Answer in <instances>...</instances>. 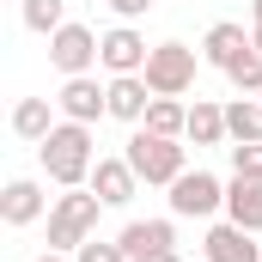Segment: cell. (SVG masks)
<instances>
[{"mask_svg": "<svg viewBox=\"0 0 262 262\" xmlns=\"http://www.w3.org/2000/svg\"><path fill=\"white\" fill-rule=\"evenodd\" d=\"M49 67H55V73H67V79H73V73H92V67H98V31L67 18L61 31L49 37Z\"/></svg>", "mask_w": 262, "mask_h": 262, "instance_id": "8992f818", "label": "cell"}, {"mask_svg": "<svg viewBox=\"0 0 262 262\" xmlns=\"http://www.w3.org/2000/svg\"><path fill=\"white\" fill-rule=\"evenodd\" d=\"M226 79H232L238 92H250V98H262V49H256V37H250V49H244L238 61L226 67Z\"/></svg>", "mask_w": 262, "mask_h": 262, "instance_id": "ffe728a7", "label": "cell"}, {"mask_svg": "<svg viewBox=\"0 0 262 262\" xmlns=\"http://www.w3.org/2000/svg\"><path fill=\"white\" fill-rule=\"evenodd\" d=\"M55 116H61V110H55V98H18V104H12V134L37 146L43 134L55 128Z\"/></svg>", "mask_w": 262, "mask_h": 262, "instance_id": "2e32d148", "label": "cell"}, {"mask_svg": "<svg viewBox=\"0 0 262 262\" xmlns=\"http://www.w3.org/2000/svg\"><path fill=\"white\" fill-rule=\"evenodd\" d=\"M122 159L134 165V177H140V183H165V189H171V183L189 171V165H183V140H171V134H152V128H134Z\"/></svg>", "mask_w": 262, "mask_h": 262, "instance_id": "3957f363", "label": "cell"}, {"mask_svg": "<svg viewBox=\"0 0 262 262\" xmlns=\"http://www.w3.org/2000/svg\"><path fill=\"white\" fill-rule=\"evenodd\" d=\"M244 49H250V31H244V25H232V18H220V25L201 37V61H207V67H220V73L238 61Z\"/></svg>", "mask_w": 262, "mask_h": 262, "instance_id": "9a60e30c", "label": "cell"}, {"mask_svg": "<svg viewBox=\"0 0 262 262\" xmlns=\"http://www.w3.org/2000/svg\"><path fill=\"white\" fill-rule=\"evenodd\" d=\"M140 128L183 140V134H189V104H183V98H152V104H146V122H140Z\"/></svg>", "mask_w": 262, "mask_h": 262, "instance_id": "ac0fdd59", "label": "cell"}, {"mask_svg": "<svg viewBox=\"0 0 262 262\" xmlns=\"http://www.w3.org/2000/svg\"><path fill=\"white\" fill-rule=\"evenodd\" d=\"M49 207H55V201L43 195L37 177H12V183L0 189V220H6V226H37Z\"/></svg>", "mask_w": 262, "mask_h": 262, "instance_id": "9c48e42d", "label": "cell"}, {"mask_svg": "<svg viewBox=\"0 0 262 262\" xmlns=\"http://www.w3.org/2000/svg\"><path fill=\"white\" fill-rule=\"evenodd\" d=\"M201 256L207 262H262L256 250V232H244V226H207V238H201Z\"/></svg>", "mask_w": 262, "mask_h": 262, "instance_id": "30bf717a", "label": "cell"}, {"mask_svg": "<svg viewBox=\"0 0 262 262\" xmlns=\"http://www.w3.org/2000/svg\"><path fill=\"white\" fill-rule=\"evenodd\" d=\"M55 110H61L67 122H98V116H110V85H98L92 73H73L61 79V92H55Z\"/></svg>", "mask_w": 262, "mask_h": 262, "instance_id": "52a82bcc", "label": "cell"}, {"mask_svg": "<svg viewBox=\"0 0 262 262\" xmlns=\"http://www.w3.org/2000/svg\"><path fill=\"white\" fill-rule=\"evenodd\" d=\"M25 25H31L37 37H55L67 25V0H25Z\"/></svg>", "mask_w": 262, "mask_h": 262, "instance_id": "44dd1931", "label": "cell"}, {"mask_svg": "<svg viewBox=\"0 0 262 262\" xmlns=\"http://www.w3.org/2000/svg\"><path fill=\"white\" fill-rule=\"evenodd\" d=\"M146 55H152V49H146V37H140L134 25H110V31L98 37V67H104L110 79H116V73H140Z\"/></svg>", "mask_w": 262, "mask_h": 262, "instance_id": "ba28073f", "label": "cell"}, {"mask_svg": "<svg viewBox=\"0 0 262 262\" xmlns=\"http://www.w3.org/2000/svg\"><path fill=\"white\" fill-rule=\"evenodd\" d=\"M226 220L262 238V183L256 177H232L226 183Z\"/></svg>", "mask_w": 262, "mask_h": 262, "instance_id": "5bb4252c", "label": "cell"}, {"mask_svg": "<svg viewBox=\"0 0 262 262\" xmlns=\"http://www.w3.org/2000/svg\"><path fill=\"white\" fill-rule=\"evenodd\" d=\"M116 244L128 250V262H140V256H152V250H177V226L171 220H128L116 232Z\"/></svg>", "mask_w": 262, "mask_h": 262, "instance_id": "7c38bea8", "label": "cell"}, {"mask_svg": "<svg viewBox=\"0 0 262 262\" xmlns=\"http://www.w3.org/2000/svg\"><path fill=\"white\" fill-rule=\"evenodd\" d=\"M226 128H232V140H262V104L256 98H232L226 104Z\"/></svg>", "mask_w": 262, "mask_h": 262, "instance_id": "d6986e66", "label": "cell"}, {"mask_svg": "<svg viewBox=\"0 0 262 262\" xmlns=\"http://www.w3.org/2000/svg\"><path fill=\"white\" fill-rule=\"evenodd\" d=\"M152 6H159V0H110V12H116L122 25H134V18H146Z\"/></svg>", "mask_w": 262, "mask_h": 262, "instance_id": "cb8c5ba5", "label": "cell"}, {"mask_svg": "<svg viewBox=\"0 0 262 262\" xmlns=\"http://www.w3.org/2000/svg\"><path fill=\"white\" fill-rule=\"evenodd\" d=\"M140 262H183V250H152V256H140Z\"/></svg>", "mask_w": 262, "mask_h": 262, "instance_id": "d4e9b609", "label": "cell"}, {"mask_svg": "<svg viewBox=\"0 0 262 262\" xmlns=\"http://www.w3.org/2000/svg\"><path fill=\"white\" fill-rule=\"evenodd\" d=\"M92 189H98L104 207H128V201L140 195V177H134L128 159H98V165H92Z\"/></svg>", "mask_w": 262, "mask_h": 262, "instance_id": "8fae6325", "label": "cell"}, {"mask_svg": "<svg viewBox=\"0 0 262 262\" xmlns=\"http://www.w3.org/2000/svg\"><path fill=\"white\" fill-rule=\"evenodd\" d=\"M183 140H195V146H226V140H232V128H226V104L195 98V104H189V134H183Z\"/></svg>", "mask_w": 262, "mask_h": 262, "instance_id": "e0dca14e", "label": "cell"}, {"mask_svg": "<svg viewBox=\"0 0 262 262\" xmlns=\"http://www.w3.org/2000/svg\"><path fill=\"white\" fill-rule=\"evenodd\" d=\"M146 104H152V85H146L140 73H116V79H110V116H116V122L140 128V122H146Z\"/></svg>", "mask_w": 262, "mask_h": 262, "instance_id": "4fadbf2b", "label": "cell"}, {"mask_svg": "<svg viewBox=\"0 0 262 262\" xmlns=\"http://www.w3.org/2000/svg\"><path fill=\"white\" fill-rule=\"evenodd\" d=\"M220 207H226V183L213 171H183L171 183V213L177 220H213Z\"/></svg>", "mask_w": 262, "mask_h": 262, "instance_id": "5b68a950", "label": "cell"}, {"mask_svg": "<svg viewBox=\"0 0 262 262\" xmlns=\"http://www.w3.org/2000/svg\"><path fill=\"white\" fill-rule=\"evenodd\" d=\"M250 18H256V25H262V0H250Z\"/></svg>", "mask_w": 262, "mask_h": 262, "instance_id": "4316f807", "label": "cell"}, {"mask_svg": "<svg viewBox=\"0 0 262 262\" xmlns=\"http://www.w3.org/2000/svg\"><path fill=\"white\" fill-rule=\"evenodd\" d=\"M98 213H104V201H98V189H92V183H85V189H61V195H55V207H49V250L73 256V250L98 232Z\"/></svg>", "mask_w": 262, "mask_h": 262, "instance_id": "7a4b0ae2", "label": "cell"}, {"mask_svg": "<svg viewBox=\"0 0 262 262\" xmlns=\"http://www.w3.org/2000/svg\"><path fill=\"white\" fill-rule=\"evenodd\" d=\"M37 159H43V177H49L55 189H85V183H92V165H98V152H92V128L61 116L55 128L37 140Z\"/></svg>", "mask_w": 262, "mask_h": 262, "instance_id": "6da1fadb", "label": "cell"}, {"mask_svg": "<svg viewBox=\"0 0 262 262\" xmlns=\"http://www.w3.org/2000/svg\"><path fill=\"white\" fill-rule=\"evenodd\" d=\"M232 177H256L262 183V140H238L232 146Z\"/></svg>", "mask_w": 262, "mask_h": 262, "instance_id": "7402d4cb", "label": "cell"}, {"mask_svg": "<svg viewBox=\"0 0 262 262\" xmlns=\"http://www.w3.org/2000/svg\"><path fill=\"white\" fill-rule=\"evenodd\" d=\"M37 262H73V256H61V250H49V256H37Z\"/></svg>", "mask_w": 262, "mask_h": 262, "instance_id": "484cf974", "label": "cell"}, {"mask_svg": "<svg viewBox=\"0 0 262 262\" xmlns=\"http://www.w3.org/2000/svg\"><path fill=\"white\" fill-rule=\"evenodd\" d=\"M73 262H128V250H122L116 238H85V244L73 250Z\"/></svg>", "mask_w": 262, "mask_h": 262, "instance_id": "603a6c76", "label": "cell"}, {"mask_svg": "<svg viewBox=\"0 0 262 262\" xmlns=\"http://www.w3.org/2000/svg\"><path fill=\"white\" fill-rule=\"evenodd\" d=\"M250 37H256V49H262V25H256V31H250Z\"/></svg>", "mask_w": 262, "mask_h": 262, "instance_id": "83f0119b", "label": "cell"}, {"mask_svg": "<svg viewBox=\"0 0 262 262\" xmlns=\"http://www.w3.org/2000/svg\"><path fill=\"white\" fill-rule=\"evenodd\" d=\"M195 49L189 43H152V55L140 67V79L152 85V98H183L189 85H195Z\"/></svg>", "mask_w": 262, "mask_h": 262, "instance_id": "277c9868", "label": "cell"}]
</instances>
